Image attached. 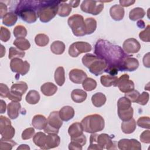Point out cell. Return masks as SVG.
Here are the masks:
<instances>
[{"label": "cell", "mask_w": 150, "mask_h": 150, "mask_svg": "<svg viewBox=\"0 0 150 150\" xmlns=\"http://www.w3.org/2000/svg\"><path fill=\"white\" fill-rule=\"evenodd\" d=\"M94 53L107 63L105 72L110 75L115 76L118 70L122 71L125 59L131 56L127 54L118 45H114L104 39H99L94 46Z\"/></svg>", "instance_id": "obj_1"}, {"label": "cell", "mask_w": 150, "mask_h": 150, "mask_svg": "<svg viewBox=\"0 0 150 150\" xmlns=\"http://www.w3.org/2000/svg\"><path fill=\"white\" fill-rule=\"evenodd\" d=\"M42 3V1H20L15 13L23 21L28 23H34L38 19L37 11Z\"/></svg>", "instance_id": "obj_2"}, {"label": "cell", "mask_w": 150, "mask_h": 150, "mask_svg": "<svg viewBox=\"0 0 150 150\" xmlns=\"http://www.w3.org/2000/svg\"><path fill=\"white\" fill-rule=\"evenodd\" d=\"M61 1H42L37 11L38 18L43 23H47L55 17L58 13L59 5Z\"/></svg>", "instance_id": "obj_3"}, {"label": "cell", "mask_w": 150, "mask_h": 150, "mask_svg": "<svg viewBox=\"0 0 150 150\" xmlns=\"http://www.w3.org/2000/svg\"><path fill=\"white\" fill-rule=\"evenodd\" d=\"M81 61L90 72L96 76L102 74L107 69V65L104 60L91 53L85 54Z\"/></svg>", "instance_id": "obj_4"}, {"label": "cell", "mask_w": 150, "mask_h": 150, "mask_svg": "<svg viewBox=\"0 0 150 150\" xmlns=\"http://www.w3.org/2000/svg\"><path fill=\"white\" fill-rule=\"evenodd\" d=\"M112 138V137L107 134L98 135L96 133H92L90 137V145L88 147V150L114 149H115V145Z\"/></svg>", "instance_id": "obj_5"}, {"label": "cell", "mask_w": 150, "mask_h": 150, "mask_svg": "<svg viewBox=\"0 0 150 150\" xmlns=\"http://www.w3.org/2000/svg\"><path fill=\"white\" fill-rule=\"evenodd\" d=\"M80 123L83 128L84 131L91 134L101 131L105 126L103 117L97 114H91L85 117Z\"/></svg>", "instance_id": "obj_6"}, {"label": "cell", "mask_w": 150, "mask_h": 150, "mask_svg": "<svg viewBox=\"0 0 150 150\" xmlns=\"http://www.w3.org/2000/svg\"><path fill=\"white\" fill-rule=\"evenodd\" d=\"M67 23L76 36H83L86 33V25L83 16L74 14L68 18Z\"/></svg>", "instance_id": "obj_7"}, {"label": "cell", "mask_w": 150, "mask_h": 150, "mask_svg": "<svg viewBox=\"0 0 150 150\" xmlns=\"http://www.w3.org/2000/svg\"><path fill=\"white\" fill-rule=\"evenodd\" d=\"M63 125V121L59 116V111L51 112L47 118V124L44 129L47 134H58L59 129Z\"/></svg>", "instance_id": "obj_8"}, {"label": "cell", "mask_w": 150, "mask_h": 150, "mask_svg": "<svg viewBox=\"0 0 150 150\" xmlns=\"http://www.w3.org/2000/svg\"><path fill=\"white\" fill-rule=\"evenodd\" d=\"M81 11L93 15H98L104 8V2L101 1H83L80 5Z\"/></svg>", "instance_id": "obj_9"}, {"label": "cell", "mask_w": 150, "mask_h": 150, "mask_svg": "<svg viewBox=\"0 0 150 150\" xmlns=\"http://www.w3.org/2000/svg\"><path fill=\"white\" fill-rule=\"evenodd\" d=\"M28 88V84L24 81H19L13 84L7 98L11 101H20L22 100V96L26 93Z\"/></svg>", "instance_id": "obj_10"}, {"label": "cell", "mask_w": 150, "mask_h": 150, "mask_svg": "<svg viewBox=\"0 0 150 150\" xmlns=\"http://www.w3.org/2000/svg\"><path fill=\"white\" fill-rule=\"evenodd\" d=\"M0 134L1 138L11 139L15 134V129L11 125V121L5 116H0Z\"/></svg>", "instance_id": "obj_11"}, {"label": "cell", "mask_w": 150, "mask_h": 150, "mask_svg": "<svg viewBox=\"0 0 150 150\" xmlns=\"http://www.w3.org/2000/svg\"><path fill=\"white\" fill-rule=\"evenodd\" d=\"M92 49L90 43L86 42H76L73 43L69 48V54L72 57H77L79 54L90 52Z\"/></svg>", "instance_id": "obj_12"}, {"label": "cell", "mask_w": 150, "mask_h": 150, "mask_svg": "<svg viewBox=\"0 0 150 150\" xmlns=\"http://www.w3.org/2000/svg\"><path fill=\"white\" fill-rule=\"evenodd\" d=\"M10 68L12 72L24 76L28 73L30 64L26 60L23 61L21 58H14L10 62Z\"/></svg>", "instance_id": "obj_13"}, {"label": "cell", "mask_w": 150, "mask_h": 150, "mask_svg": "<svg viewBox=\"0 0 150 150\" xmlns=\"http://www.w3.org/2000/svg\"><path fill=\"white\" fill-rule=\"evenodd\" d=\"M129 77L127 74H122L120 78H118L117 86L122 93H128L133 90L135 88L133 81L129 79Z\"/></svg>", "instance_id": "obj_14"}, {"label": "cell", "mask_w": 150, "mask_h": 150, "mask_svg": "<svg viewBox=\"0 0 150 150\" xmlns=\"http://www.w3.org/2000/svg\"><path fill=\"white\" fill-rule=\"evenodd\" d=\"M118 148L121 150H141V144L135 139L123 138L118 142Z\"/></svg>", "instance_id": "obj_15"}, {"label": "cell", "mask_w": 150, "mask_h": 150, "mask_svg": "<svg viewBox=\"0 0 150 150\" xmlns=\"http://www.w3.org/2000/svg\"><path fill=\"white\" fill-rule=\"evenodd\" d=\"M140 49L141 45L135 38H129L126 39L122 45V49L127 54L138 53Z\"/></svg>", "instance_id": "obj_16"}, {"label": "cell", "mask_w": 150, "mask_h": 150, "mask_svg": "<svg viewBox=\"0 0 150 150\" xmlns=\"http://www.w3.org/2000/svg\"><path fill=\"white\" fill-rule=\"evenodd\" d=\"M69 77L71 82L75 84H81L87 77V75L83 70L73 69L70 71Z\"/></svg>", "instance_id": "obj_17"}, {"label": "cell", "mask_w": 150, "mask_h": 150, "mask_svg": "<svg viewBox=\"0 0 150 150\" xmlns=\"http://www.w3.org/2000/svg\"><path fill=\"white\" fill-rule=\"evenodd\" d=\"M21 108L19 101H12L7 105V114L9 118L15 120L17 118L19 115V111Z\"/></svg>", "instance_id": "obj_18"}, {"label": "cell", "mask_w": 150, "mask_h": 150, "mask_svg": "<svg viewBox=\"0 0 150 150\" xmlns=\"http://www.w3.org/2000/svg\"><path fill=\"white\" fill-rule=\"evenodd\" d=\"M129 56L127 57L124 61L122 71H134L139 67V62L137 59Z\"/></svg>", "instance_id": "obj_19"}, {"label": "cell", "mask_w": 150, "mask_h": 150, "mask_svg": "<svg viewBox=\"0 0 150 150\" xmlns=\"http://www.w3.org/2000/svg\"><path fill=\"white\" fill-rule=\"evenodd\" d=\"M124 9L120 5L115 4L110 9V15L111 18L115 21H121L124 16Z\"/></svg>", "instance_id": "obj_20"}, {"label": "cell", "mask_w": 150, "mask_h": 150, "mask_svg": "<svg viewBox=\"0 0 150 150\" xmlns=\"http://www.w3.org/2000/svg\"><path fill=\"white\" fill-rule=\"evenodd\" d=\"M47 124V119L42 114H36L32 120V125L37 129H44Z\"/></svg>", "instance_id": "obj_21"}, {"label": "cell", "mask_w": 150, "mask_h": 150, "mask_svg": "<svg viewBox=\"0 0 150 150\" xmlns=\"http://www.w3.org/2000/svg\"><path fill=\"white\" fill-rule=\"evenodd\" d=\"M60 118L62 121H68L71 120L74 116V108L69 105L63 107L59 111Z\"/></svg>", "instance_id": "obj_22"}, {"label": "cell", "mask_w": 150, "mask_h": 150, "mask_svg": "<svg viewBox=\"0 0 150 150\" xmlns=\"http://www.w3.org/2000/svg\"><path fill=\"white\" fill-rule=\"evenodd\" d=\"M60 143V138L57 134H48L46 135V149L57 147Z\"/></svg>", "instance_id": "obj_23"}, {"label": "cell", "mask_w": 150, "mask_h": 150, "mask_svg": "<svg viewBox=\"0 0 150 150\" xmlns=\"http://www.w3.org/2000/svg\"><path fill=\"white\" fill-rule=\"evenodd\" d=\"M83 128L81 123L76 122L70 125L68 129V133L70 136V138H76L83 134Z\"/></svg>", "instance_id": "obj_24"}, {"label": "cell", "mask_w": 150, "mask_h": 150, "mask_svg": "<svg viewBox=\"0 0 150 150\" xmlns=\"http://www.w3.org/2000/svg\"><path fill=\"white\" fill-rule=\"evenodd\" d=\"M87 93L81 89H74L71 93L72 100L76 103H81L87 98Z\"/></svg>", "instance_id": "obj_25"}, {"label": "cell", "mask_w": 150, "mask_h": 150, "mask_svg": "<svg viewBox=\"0 0 150 150\" xmlns=\"http://www.w3.org/2000/svg\"><path fill=\"white\" fill-rule=\"evenodd\" d=\"M137 122L134 118H131L129 120L123 121L121 123V130L126 134H130L134 132L136 129Z\"/></svg>", "instance_id": "obj_26"}, {"label": "cell", "mask_w": 150, "mask_h": 150, "mask_svg": "<svg viewBox=\"0 0 150 150\" xmlns=\"http://www.w3.org/2000/svg\"><path fill=\"white\" fill-rule=\"evenodd\" d=\"M41 92L46 96H52L57 91V87L52 82H46L40 87Z\"/></svg>", "instance_id": "obj_27"}, {"label": "cell", "mask_w": 150, "mask_h": 150, "mask_svg": "<svg viewBox=\"0 0 150 150\" xmlns=\"http://www.w3.org/2000/svg\"><path fill=\"white\" fill-rule=\"evenodd\" d=\"M118 77L116 76L111 75H103L100 77V82L101 84L106 87H109L111 86L117 87Z\"/></svg>", "instance_id": "obj_28"}, {"label": "cell", "mask_w": 150, "mask_h": 150, "mask_svg": "<svg viewBox=\"0 0 150 150\" xmlns=\"http://www.w3.org/2000/svg\"><path fill=\"white\" fill-rule=\"evenodd\" d=\"M46 135L42 132H38L33 137L34 144L42 149H46Z\"/></svg>", "instance_id": "obj_29"}, {"label": "cell", "mask_w": 150, "mask_h": 150, "mask_svg": "<svg viewBox=\"0 0 150 150\" xmlns=\"http://www.w3.org/2000/svg\"><path fill=\"white\" fill-rule=\"evenodd\" d=\"M107 98L104 94L98 92L94 94L91 97V101L96 107H101L104 105L106 102Z\"/></svg>", "instance_id": "obj_30"}, {"label": "cell", "mask_w": 150, "mask_h": 150, "mask_svg": "<svg viewBox=\"0 0 150 150\" xmlns=\"http://www.w3.org/2000/svg\"><path fill=\"white\" fill-rule=\"evenodd\" d=\"M146 13L142 8L136 7L129 11V18L132 21H136L138 19L143 18Z\"/></svg>", "instance_id": "obj_31"}, {"label": "cell", "mask_w": 150, "mask_h": 150, "mask_svg": "<svg viewBox=\"0 0 150 150\" xmlns=\"http://www.w3.org/2000/svg\"><path fill=\"white\" fill-rule=\"evenodd\" d=\"M54 80L59 86H62L65 82V72L62 66L58 67L54 71Z\"/></svg>", "instance_id": "obj_32"}, {"label": "cell", "mask_w": 150, "mask_h": 150, "mask_svg": "<svg viewBox=\"0 0 150 150\" xmlns=\"http://www.w3.org/2000/svg\"><path fill=\"white\" fill-rule=\"evenodd\" d=\"M50 50L55 54H62L65 50V45L60 40L54 41L50 45Z\"/></svg>", "instance_id": "obj_33"}, {"label": "cell", "mask_w": 150, "mask_h": 150, "mask_svg": "<svg viewBox=\"0 0 150 150\" xmlns=\"http://www.w3.org/2000/svg\"><path fill=\"white\" fill-rule=\"evenodd\" d=\"M18 20V15L12 12H8L2 18V23L7 26H12Z\"/></svg>", "instance_id": "obj_34"}, {"label": "cell", "mask_w": 150, "mask_h": 150, "mask_svg": "<svg viewBox=\"0 0 150 150\" xmlns=\"http://www.w3.org/2000/svg\"><path fill=\"white\" fill-rule=\"evenodd\" d=\"M71 12V6L66 2V1H61L59 5L58 13L59 16L61 17H66L70 15Z\"/></svg>", "instance_id": "obj_35"}, {"label": "cell", "mask_w": 150, "mask_h": 150, "mask_svg": "<svg viewBox=\"0 0 150 150\" xmlns=\"http://www.w3.org/2000/svg\"><path fill=\"white\" fill-rule=\"evenodd\" d=\"M86 35H91L97 28V21L93 18H87L84 20Z\"/></svg>", "instance_id": "obj_36"}, {"label": "cell", "mask_w": 150, "mask_h": 150, "mask_svg": "<svg viewBox=\"0 0 150 150\" xmlns=\"http://www.w3.org/2000/svg\"><path fill=\"white\" fill-rule=\"evenodd\" d=\"M40 98V96L38 91L36 90H30L26 96V101L29 104H37Z\"/></svg>", "instance_id": "obj_37"}, {"label": "cell", "mask_w": 150, "mask_h": 150, "mask_svg": "<svg viewBox=\"0 0 150 150\" xmlns=\"http://www.w3.org/2000/svg\"><path fill=\"white\" fill-rule=\"evenodd\" d=\"M13 44L17 48L22 51L28 50L30 47V44L29 40L25 38H16V39L13 41Z\"/></svg>", "instance_id": "obj_38"}, {"label": "cell", "mask_w": 150, "mask_h": 150, "mask_svg": "<svg viewBox=\"0 0 150 150\" xmlns=\"http://www.w3.org/2000/svg\"><path fill=\"white\" fill-rule=\"evenodd\" d=\"M131 102L125 97H122L117 101V111H124L131 107Z\"/></svg>", "instance_id": "obj_39"}, {"label": "cell", "mask_w": 150, "mask_h": 150, "mask_svg": "<svg viewBox=\"0 0 150 150\" xmlns=\"http://www.w3.org/2000/svg\"><path fill=\"white\" fill-rule=\"evenodd\" d=\"M25 55V52L16 47H11L9 49L8 58L11 60L14 58H23Z\"/></svg>", "instance_id": "obj_40"}, {"label": "cell", "mask_w": 150, "mask_h": 150, "mask_svg": "<svg viewBox=\"0 0 150 150\" xmlns=\"http://www.w3.org/2000/svg\"><path fill=\"white\" fill-rule=\"evenodd\" d=\"M36 45L40 47L46 46L49 42V38L47 35L43 33H39L35 38Z\"/></svg>", "instance_id": "obj_41"}, {"label": "cell", "mask_w": 150, "mask_h": 150, "mask_svg": "<svg viewBox=\"0 0 150 150\" xmlns=\"http://www.w3.org/2000/svg\"><path fill=\"white\" fill-rule=\"evenodd\" d=\"M82 86L84 90L91 91L96 88L97 82L95 80L91 77H87L82 83Z\"/></svg>", "instance_id": "obj_42"}, {"label": "cell", "mask_w": 150, "mask_h": 150, "mask_svg": "<svg viewBox=\"0 0 150 150\" xmlns=\"http://www.w3.org/2000/svg\"><path fill=\"white\" fill-rule=\"evenodd\" d=\"M118 117L120 120L122 121H125L129 120L133 117L134 110L132 107H130L129 109L124 111H117Z\"/></svg>", "instance_id": "obj_43"}, {"label": "cell", "mask_w": 150, "mask_h": 150, "mask_svg": "<svg viewBox=\"0 0 150 150\" xmlns=\"http://www.w3.org/2000/svg\"><path fill=\"white\" fill-rule=\"evenodd\" d=\"M16 145V143L11 139L1 138L0 139V150H11Z\"/></svg>", "instance_id": "obj_44"}, {"label": "cell", "mask_w": 150, "mask_h": 150, "mask_svg": "<svg viewBox=\"0 0 150 150\" xmlns=\"http://www.w3.org/2000/svg\"><path fill=\"white\" fill-rule=\"evenodd\" d=\"M27 33L28 32L26 28L21 25L16 26L13 30V35L16 38H25L27 35Z\"/></svg>", "instance_id": "obj_45"}, {"label": "cell", "mask_w": 150, "mask_h": 150, "mask_svg": "<svg viewBox=\"0 0 150 150\" xmlns=\"http://www.w3.org/2000/svg\"><path fill=\"white\" fill-rule=\"evenodd\" d=\"M150 119L149 117H141L139 118L137 121V125L143 128L149 129L150 128Z\"/></svg>", "instance_id": "obj_46"}, {"label": "cell", "mask_w": 150, "mask_h": 150, "mask_svg": "<svg viewBox=\"0 0 150 150\" xmlns=\"http://www.w3.org/2000/svg\"><path fill=\"white\" fill-rule=\"evenodd\" d=\"M11 38V32L8 29L1 26L0 30V39L4 42H8Z\"/></svg>", "instance_id": "obj_47"}, {"label": "cell", "mask_w": 150, "mask_h": 150, "mask_svg": "<svg viewBox=\"0 0 150 150\" xmlns=\"http://www.w3.org/2000/svg\"><path fill=\"white\" fill-rule=\"evenodd\" d=\"M139 95L140 93H139V91L134 89L129 92L126 93L125 94V97L129 100L131 103H137Z\"/></svg>", "instance_id": "obj_48"}, {"label": "cell", "mask_w": 150, "mask_h": 150, "mask_svg": "<svg viewBox=\"0 0 150 150\" xmlns=\"http://www.w3.org/2000/svg\"><path fill=\"white\" fill-rule=\"evenodd\" d=\"M150 26L149 25H147L146 28L142 31L140 32L139 33V39L142 40L143 42H149L150 41L149 38V32H150Z\"/></svg>", "instance_id": "obj_49"}, {"label": "cell", "mask_w": 150, "mask_h": 150, "mask_svg": "<svg viewBox=\"0 0 150 150\" xmlns=\"http://www.w3.org/2000/svg\"><path fill=\"white\" fill-rule=\"evenodd\" d=\"M35 133V129L33 127H30L25 129L22 133L21 137L23 140L29 139L32 138Z\"/></svg>", "instance_id": "obj_50"}, {"label": "cell", "mask_w": 150, "mask_h": 150, "mask_svg": "<svg viewBox=\"0 0 150 150\" xmlns=\"http://www.w3.org/2000/svg\"><path fill=\"white\" fill-rule=\"evenodd\" d=\"M149 93L147 92L144 91L142 93V94L139 95L137 103L140 105H145L148 103L149 101Z\"/></svg>", "instance_id": "obj_51"}, {"label": "cell", "mask_w": 150, "mask_h": 150, "mask_svg": "<svg viewBox=\"0 0 150 150\" xmlns=\"http://www.w3.org/2000/svg\"><path fill=\"white\" fill-rule=\"evenodd\" d=\"M140 141L145 144L150 143V131L149 129L143 131L140 135Z\"/></svg>", "instance_id": "obj_52"}, {"label": "cell", "mask_w": 150, "mask_h": 150, "mask_svg": "<svg viewBox=\"0 0 150 150\" xmlns=\"http://www.w3.org/2000/svg\"><path fill=\"white\" fill-rule=\"evenodd\" d=\"M10 93V90L9 89L8 87L4 84H0V96L2 98H7L8 94Z\"/></svg>", "instance_id": "obj_53"}, {"label": "cell", "mask_w": 150, "mask_h": 150, "mask_svg": "<svg viewBox=\"0 0 150 150\" xmlns=\"http://www.w3.org/2000/svg\"><path fill=\"white\" fill-rule=\"evenodd\" d=\"M71 141H73L76 143H78L79 144L81 145L82 146H84L87 142V138L86 137V136L83 134L81 136L77 137L76 138H71Z\"/></svg>", "instance_id": "obj_54"}, {"label": "cell", "mask_w": 150, "mask_h": 150, "mask_svg": "<svg viewBox=\"0 0 150 150\" xmlns=\"http://www.w3.org/2000/svg\"><path fill=\"white\" fill-rule=\"evenodd\" d=\"M8 8L5 4L3 3L2 1L0 2V18L2 19L4 16L8 13Z\"/></svg>", "instance_id": "obj_55"}, {"label": "cell", "mask_w": 150, "mask_h": 150, "mask_svg": "<svg viewBox=\"0 0 150 150\" xmlns=\"http://www.w3.org/2000/svg\"><path fill=\"white\" fill-rule=\"evenodd\" d=\"M82 146L78 143H76L73 141H71L70 144H69V149L71 150H81L82 149Z\"/></svg>", "instance_id": "obj_56"}, {"label": "cell", "mask_w": 150, "mask_h": 150, "mask_svg": "<svg viewBox=\"0 0 150 150\" xmlns=\"http://www.w3.org/2000/svg\"><path fill=\"white\" fill-rule=\"evenodd\" d=\"M135 2L134 0H120L119 1L120 5L122 7H128L133 5Z\"/></svg>", "instance_id": "obj_57"}, {"label": "cell", "mask_w": 150, "mask_h": 150, "mask_svg": "<svg viewBox=\"0 0 150 150\" xmlns=\"http://www.w3.org/2000/svg\"><path fill=\"white\" fill-rule=\"evenodd\" d=\"M143 64L145 67L149 68L150 67L149 63V53H147L143 57Z\"/></svg>", "instance_id": "obj_58"}, {"label": "cell", "mask_w": 150, "mask_h": 150, "mask_svg": "<svg viewBox=\"0 0 150 150\" xmlns=\"http://www.w3.org/2000/svg\"><path fill=\"white\" fill-rule=\"evenodd\" d=\"M6 103L3 100H1V104H0V112L1 114H3L4 112H5L6 111Z\"/></svg>", "instance_id": "obj_59"}, {"label": "cell", "mask_w": 150, "mask_h": 150, "mask_svg": "<svg viewBox=\"0 0 150 150\" xmlns=\"http://www.w3.org/2000/svg\"><path fill=\"white\" fill-rule=\"evenodd\" d=\"M80 2V1H69V5L71 8H77Z\"/></svg>", "instance_id": "obj_60"}, {"label": "cell", "mask_w": 150, "mask_h": 150, "mask_svg": "<svg viewBox=\"0 0 150 150\" xmlns=\"http://www.w3.org/2000/svg\"><path fill=\"white\" fill-rule=\"evenodd\" d=\"M30 148V147L26 145V144H21L20 145L18 148H17V150H20V149H25V150H29Z\"/></svg>", "instance_id": "obj_61"}, {"label": "cell", "mask_w": 150, "mask_h": 150, "mask_svg": "<svg viewBox=\"0 0 150 150\" xmlns=\"http://www.w3.org/2000/svg\"><path fill=\"white\" fill-rule=\"evenodd\" d=\"M5 53H6V49H5V47L2 45H1V53H0L1 56H0V57H3L5 54Z\"/></svg>", "instance_id": "obj_62"}]
</instances>
